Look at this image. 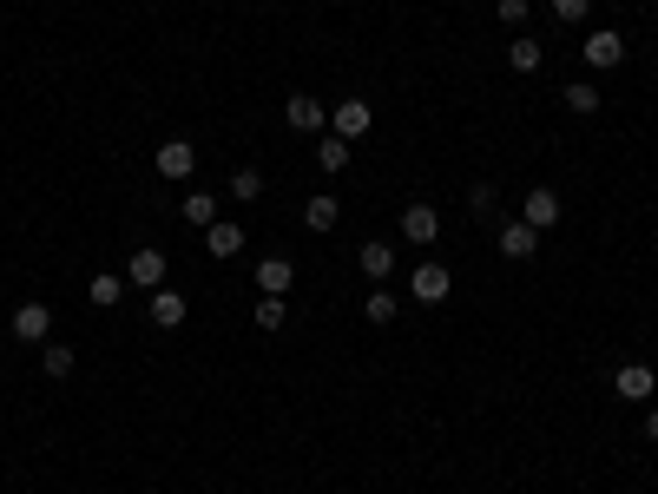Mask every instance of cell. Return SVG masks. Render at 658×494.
<instances>
[{
	"label": "cell",
	"mask_w": 658,
	"mask_h": 494,
	"mask_svg": "<svg viewBox=\"0 0 658 494\" xmlns=\"http://www.w3.org/2000/svg\"><path fill=\"white\" fill-rule=\"evenodd\" d=\"M152 165H158V178H172V185H185V178L198 172V145H191V139H165V145L152 152Z\"/></svg>",
	"instance_id": "6da1fadb"
},
{
	"label": "cell",
	"mask_w": 658,
	"mask_h": 494,
	"mask_svg": "<svg viewBox=\"0 0 658 494\" xmlns=\"http://www.w3.org/2000/svg\"><path fill=\"white\" fill-rule=\"evenodd\" d=\"M560 218H566V205H560V192H547V185H533V192L520 198V224H533V231H553Z\"/></svg>",
	"instance_id": "7a4b0ae2"
},
{
	"label": "cell",
	"mask_w": 658,
	"mask_h": 494,
	"mask_svg": "<svg viewBox=\"0 0 658 494\" xmlns=\"http://www.w3.org/2000/svg\"><path fill=\"white\" fill-rule=\"evenodd\" d=\"M580 53H586V66H593V73H612V66L626 60V40H619L612 27H599V33H586V40H580Z\"/></svg>",
	"instance_id": "3957f363"
},
{
	"label": "cell",
	"mask_w": 658,
	"mask_h": 494,
	"mask_svg": "<svg viewBox=\"0 0 658 494\" xmlns=\"http://www.w3.org/2000/svg\"><path fill=\"white\" fill-rule=\"evenodd\" d=\"M408 290H415V303H448V290H455V277H448V264H415V277H408Z\"/></svg>",
	"instance_id": "277c9868"
},
{
	"label": "cell",
	"mask_w": 658,
	"mask_h": 494,
	"mask_svg": "<svg viewBox=\"0 0 658 494\" xmlns=\"http://www.w3.org/2000/svg\"><path fill=\"white\" fill-rule=\"evenodd\" d=\"M283 119H290V132H323L329 126V106L316 93H290V99H283Z\"/></svg>",
	"instance_id": "5b68a950"
},
{
	"label": "cell",
	"mask_w": 658,
	"mask_h": 494,
	"mask_svg": "<svg viewBox=\"0 0 658 494\" xmlns=\"http://www.w3.org/2000/svg\"><path fill=\"white\" fill-rule=\"evenodd\" d=\"M402 238H408V244H435V238H441V211L428 205V198H415V205L402 211Z\"/></svg>",
	"instance_id": "8992f818"
},
{
	"label": "cell",
	"mask_w": 658,
	"mask_h": 494,
	"mask_svg": "<svg viewBox=\"0 0 658 494\" xmlns=\"http://www.w3.org/2000/svg\"><path fill=\"white\" fill-rule=\"evenodd\" d=\"M369 119H376V112H369V99H336V106H329L336 139H362V132H369Z\"/></svg>",
	"instance_id": "52a82bcc"
},
{
	"label": "cell",
	"mask_w": 658,
	"mask_h": 494,
	"mask_svg": "<svg viewBox=\"0 0 658 494\" xmlns=\"http://www.w3.org/2000/svg\"><path fill=\"white\" fill-rule=\"evenodd\" d=\"M494 244H501V257H507V264H527V257L540 251V231L514 218V224H501V238H494Z\"/></svg>",
	"instance_id": "ba28073f"
},
{
	"label": "cell",
	"mask_w": 658,
	"mask_h": 494,
	"mask_svg": "<svg viewBox=\"0 0 658 494\" xmlns=\"http://www.w3.org/2000/svg\"><path fill=\"white\" fill-rule=\"evenodd\" d=\"M612 389H619L626 402H652V389H658V369H652V363H626L619 376H612Z\"/></svg>",
	"instance_id": "9c48e42d"
},
{
	"label": "cell",
	"mask_w": 658,
	"mask_h": 494,
	"mask_svg": "<svg viewBox=\"0 0 658 494\" xmlns=\"http://www.w3.org/2000/svg\"><path fill=\"white\" fill-rule=\"evenodd\" d=\"M290 284H297V264L290 257H257V290L264 297H290Z\"/></svg>",
	"instance_id": "30bf717a"
},
{
	"label": "cell",
	"mask_w": 658,
	"mask_h": 494,
	"mask_svg": "<svg viewBox=\"0 0 658 494\" xmlns=\"http://www.w3.org/2000/svg\"><path fill=\"white\" fill-rule=\"evenodd\" d=\"M47 330H53L47 303H20L14 310V343H47Z\"/></svg>",
	"instance_id": "8fae6325"
},
{
	"label": "cell",
	"mask_w": 658,
	"mask_h": 494,
	"mask_svg": "<svg viewBox=\"0 0 658 494\" xmlns=\"http://www.w3.org/2000/svg\"><path fill=\"white\" fill-rule=\"evenodd\" d=\"M145 310H152V323H158V330H178V323H185V310H191V303L178 297L172 284H158V290H152V303H145Z\"/></svg>",
	"instance_id": "7c38bea8"
},
{
	"label": "cell",
	"mask_w": 658,
	"mask_h": 494,
	"mask_svg": "<svg viewBox=\"0 0 658 494\" xmlns=\"http://www.w3.org/2000/svg\"><path fill=\"white\" fill-rule=\"evenodd\" d=\"M126 277H132L139 290H158V284H165V251H132Z\"/></svg>",
	"instance_id": "4fadbf2b"
},
{
	"label": "cell",
	"mask_w": 658,
	"mask_h": 494,
	"mask_svg": "<svg viewBox=\"0 0 658 494\" xmlns=\"http://www.w3.org/2000/svg\"><path fill=\"white\" fill-rule=\"evenodd\" d=\"M204 251H211V257H237V251H244V224L218 218L211 231H204Z\"/></svg>",
	"instance_id": "5bb4252c"
},
{
	"label": "cell",
	"mask_w": 658,
	"mask_h": 494,
	"mask_svg": "<svg viewBox=\"0 0 658 494\" xmlns=\"http://www.w3.org/2000/svg\"><path fill=\"white\" fill-rule=\"evenodd\" d=\"M356 264H362V277H376V284H389V271H395V251H389V244H362V251H356Z\"/></svg>",
	"instance_id": "9a60e30c"
},
{
	"label": "cell",
	"mask_w": 658,
	"mask_h": 494,
	"mask_svg": "<svg viewBox=\"0 0 658 494\" xmlns=\"http://www.w3.org/2000/svg\"><path fill=\"white\" fill-rule=\"evenodd\" d=\"M185 224L211 231V224H218V192H185Z\"/></svg>",
	"instance_id": "2e32d148"
},
{
	"label": "cell",
	"mask_w": 658,
	"mask_h": 494,
	"mask_svg": "<svg viewBox=\"0 0 658 494\" xmlns=\"http://www.w3.org/2000/svg\"><path fill=\"white\" fill-rule=\"evenodd\" d=\"M395 310H402V303L389 297V284H376V290H369V297H362V317L376 323V330H382V323H395Z\"/></svg>",
	"instance_id": "e0dca14e"
},
{
	"label": "cell",
	"mask_w": 658,
	"mask_h": 494,
	"mask_svg": "<svg viewBox=\"0 0 658 494\" xmlns=\"http://www.w3.org/2000/svg\"><path fill=\"white\" fill-rule=\"evenodd\" d=\"M303 224H310V231H336V224H343V205H336V198H310V205H303Z\"/></svg>",
	"instance_id": "ac0fdd59"
},
{
	"label": "cell",
	"mask_w": 658,
	"mask_h": 494,
	"mask_svg": "<svg viewBox=\"0 0 658 494\" xmlns=\"http://www.w3.org/2000/svg\"><path fill=\"white\" fill-rule=\"evenodd\" d=\"M507 60H514V73H540V66H547V47H540V40H514Z\"/></svg>",
	"instance_id": "d6986e66"
},
{
	"label": "cell",
	"mask_w": 658,
	"mask_h": 494,
	"mask_svg": "<svg viewBox=\"0 0 658 494\" xmlns=\"http://www.w3.org/2000/svg\"><path fill=\"white\" fill-rule=\"evenodd\" d=\"M316 165H323V172H343V165H349V139L323 132V145H316Z\"/></svg>",
	"instance_id": "ffe728a7"
},
{
	"label": "cell",
	"mask_w": 658,
	"mask_h": 494,
	"mask_svg": "<svg viewBox=\"0 0 658 494\" xmlns=\"http://www.w3.org/2000/svg\"><path fill=\"white\" fill-rule=\"evenodd\" d=\"M231 198H264V172H257V165H237V172H231Z\"/></svg>",
	"instance_id": "44dd1931"
},
{
	"label": "cell",
	"mask_w": 658,
	"mask_h": 494,
	"mask_svg": "<svg viewBox=\"0 0 658 494\" xmlns=\"http://www.w3.org/2000/svg\"><path fill=\"white\" fill-rule=\"evenodd\" d=\"M40 369H47V376H73V350H66V343H47V350H40Z\"/></svg>",
	"instance_id": "7402d4cb"
},
{
	"label": "cell",
	"mask_w": 658,
	"mask_h": 494,
	"mask_svg": "<svg viewBox=\"0 0 658 494\" xmlns=\"http://www.w3.org/2000/svg\"><path fill=\"white\" fill-rule=\"evenodd\" d=\"M566 106H573V112H599V86L593 80H573V86H566Z\"/></svg>",
	"instance_id": "603a6c76"
},
{
	"label": "cell",
	"mask_w": 658,
	"mask_h": 494,
	"mask_svg": "<svg viewBox=\"0 0 658 494\" xmlns=\"http://www.w3.org/2000/svg\"><path fill=\"white\" fill-rule=\"evenodd\" d=\"M283 317H290V303H283V297H264V303H257V330H283Z\"/></svg>",
	"instance_id": "cb8c5ba5"
},
{
	"label": "cell",
	"mask_w": 658,
	"mask_h": 494,
	"mask_svg": "<svg viewBox=\"0 0 658 494\" xmlns=\"http://www.w3.org/2000/svg\"><path fill=\"white\" fill-rule=\"evenodd\" d=\"M494 205H501V192H494V185L481 178V185L468 192V211H474V218H494Z\"/></svg>",
	"instance_id": "d4e9b609"
},
{
	"label": "cell",
	"mask_w": 658,
	"mask_h": 494,
	"mask_svg": "<svg viewBox=\"0 0 658 494\" xmlns=\"http://www.w3.org/2000/svg\"><path fill=\"white\" fill-rule=\"evenodd\" d=\"M586 14H593V0H553V20H566V27H580Z\"/></svg>",
	"instance_id": "484cf974"
},
{
	"label": "cell",
	"mask_w": 658,
	"mask_h": 494,
	"mask_svg": "<svg viewBox=\"0 0 658 494\" xmlns=\"http://www.w3.org/2000/svg\"><path fill=\"white\" fill-rule=\"evenodd\" d=\"M86 297H93V303H119V277H112V271H99L93 284H86Z\"/></svg>",
	"instance_id": "4316f807"
},
{
	"label": "cell",
	"mask_w": 658,
	"mask_h": 494,
	"mask_svg": "<svg viewBox=\"0 0 658 494\" xmlns=\"http://www.w3.org/2000/svg\"><path fill=\"white\" fill-rule=\"evenodd\" d=\"M494 14H501V27H520L527 20V0H494Z\"/></svg>",
	"instance_id": "83f0119b"
},
{
	"label": "cell",
	"mask_w": 658,
	"mask_h": 494,
	"mask_svg": "<svg viewBox=\"0 0 658 494\" xmlns=\"http://www.w3.org/2000/svg\"><path fill=\"white\" fill-rule=\"evenodd\" d=\"M645 442H658V409H645Z\"/></svg>",
	"instance_id": "f1b7e54d"
}]
</instances>
